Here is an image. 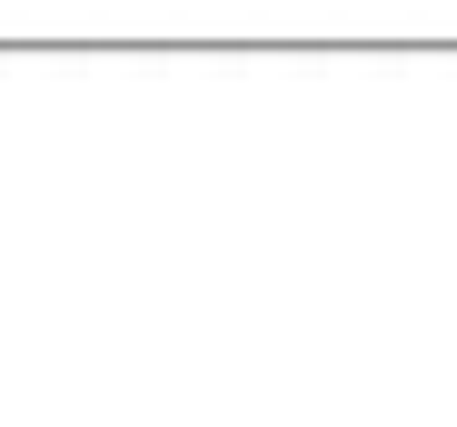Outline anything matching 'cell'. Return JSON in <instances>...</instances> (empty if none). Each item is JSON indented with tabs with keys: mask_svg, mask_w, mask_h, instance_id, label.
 I'll use <instances>...</instances> for the list:
<instances>
[]
</instances>
